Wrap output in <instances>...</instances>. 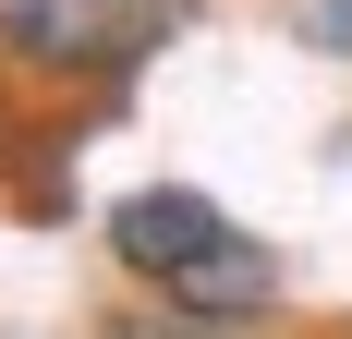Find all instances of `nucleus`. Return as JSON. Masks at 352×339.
Listing matches in <instances>:
<instances>
[{
	"label": "nucleus",
	"mask_w": 352,
	"mask_h": 339,
	"mask_svg": "<svg viewBox=\"0 0 352 339\" xmlns=\"http://www.w3.org/2000/svg\"><path fill=\"white\" fill-rule=\"evenodd\" d=\"M122 339H231V327H219V315H182V303H158V315H134Z\"/></svg>",
	"instance_id": "obj_3"
},
{
	"label": "nucleus",
	"mask_w": 352,
	"mask_h": 339,
	"mask_svg": "<svg viewBox=\"0 0 352 339\" xmlns=\"http://www.w3.org/2000/svg\"><path fill=\"white\" fill-rule=\"evenodd\" d=\"M195 0H0V73L25 85H134Z\"/></svg>",
	"instance_id": "obj_2"
},
{
	"label": "nucleus",
	"mask_w": 352,
	"mask_h": 339,
	"mask_svg": "<svg viewBox=\"0 0 352 339\" xmlns=\"http://www.w3.org/2000/svg\"><path fill=\"white\" fill-rule=\"evenodd\" d=\"M109 255H122V279H146L158 303L219 315V327H255V315L280 303V255H267L219 194H195V182L122 194V206H109Z\"/></svg>",
	"instance_id": "obj_1"
}]
</instances>
